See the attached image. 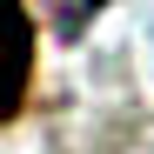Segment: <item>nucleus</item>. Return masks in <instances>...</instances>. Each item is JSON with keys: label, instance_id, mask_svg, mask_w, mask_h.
Masks as SVG:
<instances>
[{"label": "nucleus", "instance_id": "obj_1", "mask_svg": "<svg viewBox=\"0 0 154 154\" xmlns=\"http://www.w3.org/2000/svg\"><path fill=\"white\" fill-rule=\"evenodd\" d=\"M34 81V20H27V0H0V121L20 114Z\"/></svg>", "mask_w": 154, "mask_h": 154}]
</instances>
